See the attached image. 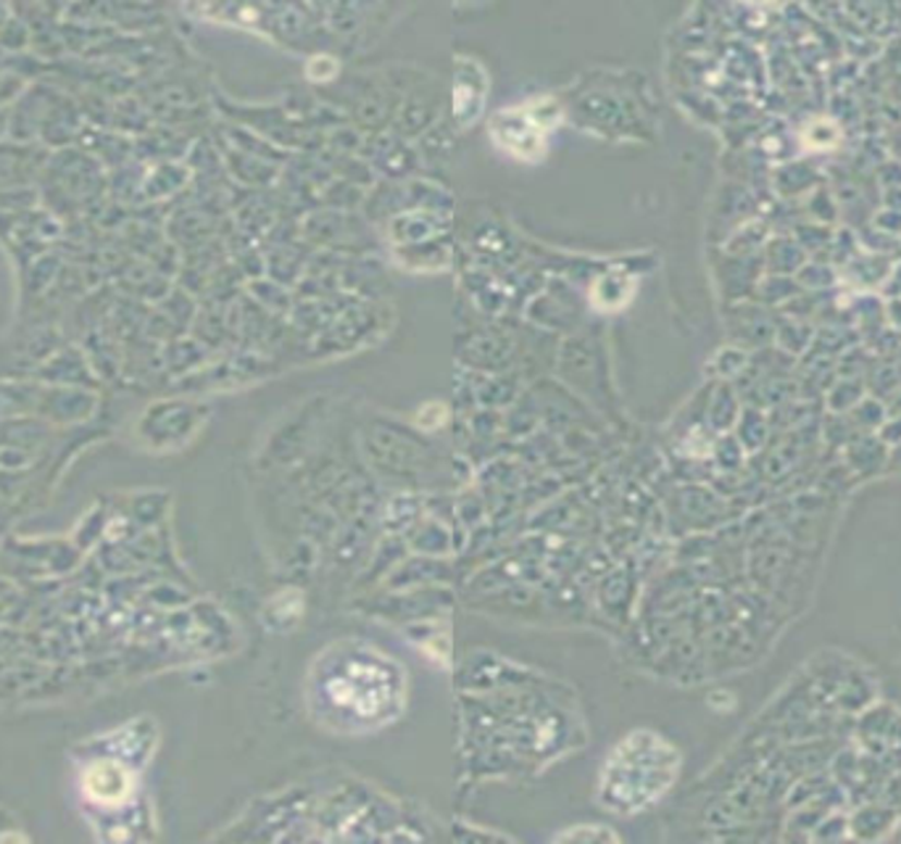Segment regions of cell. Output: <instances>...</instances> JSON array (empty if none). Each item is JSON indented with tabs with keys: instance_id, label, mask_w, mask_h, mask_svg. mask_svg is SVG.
Returning <instances> with one entry per match:
<instances>
[{
	"instance_id": "1",
	"label": "cell",
	"mask_w": 901,
	"mask_h": 844,
	"mask_svg": "<svg viewBox=\"0 0 901 844\" xmlns=\"http://www.w3.org/2000/svg\"><path fill=\"white\" fill-rule=\"evenodd\" d=\"M852 741L869 758L901 773V708L886 699H875L860 715H854Z\"/></svg>"
},
{
	"instance_id": "2",
	"label": "cell",
	"mask_w": 901,
	"mask_h": 844,
	"mask_svg": "<svg viewBox=\"0 0 901 844\" xmlns=\"http://www.w3.org/2000/svg\"><path fill=\"white\" fill-rule=\"evenodd\" d=\"M82 792L100 808H119L135 792V776L130 765L117 758H96L82 771Z\"/></svg>"
},
{
	"instance_id": "3",
	"label": "cell",
	"mask_w": 901,
	"mask_h": 844,
	"mask_svg": "<svg viewBox=\"0 0 901 844\" xmlns=\"http://www.w3.org/2000/svg\"><path fill=\"white\" fill-rule=\"evenodd\" d=\"M901 827V808L880 799H867L849 808V840L884 842L891 840Z\"/></svg>"
},
{
	"instance_id": "4",
	"label": "cell",
	"mask_w": 901,
	"mask_h": 844,
	"mask_svg": "<svg viewBox=\"0 0 901 844\" xmlns=\"http://www.w3.org/2000/svg\"><path fill=\"white\" fill-rule=\"evenodd\" d=\"M843 459L847 470L856 478H875L886 472L888 465V446L884 438L875 433H856V436L843 446Z\"/></svg>"
},
{
	"instance_id": "5",
	"label": "cell",
	"mask_w": 901,
	"mask_h": 844,
	"mask_svg": "<svg viewBox=\"0 0 901 844\" xmlns=\"http://www.w3.org/2000/svg\"><path fill=\"white\" fill-rule=\"evenodd\" d=\"M891 269H893V264L888 256L873 254V251H860L852 262L843 264L841 275L856 288H878V286H886Z\"/></svg>"
},
{
	"instance_id": "6",
	"label": "cell",
	"mask_w": 901,
	"mask_h": 844,
	"mask_svg": "<svg viewBox=\"0 0 901 844\" xmlns=\"http://www.w3.org/2000/svg\"><path fill=\"white\" fill-rule=\"evenodd\" d=\"M765 262H767V275H791L793 277L806 262H809V256H806V251L796 243V238L789 236V238H775V241H770V245H767Z\"/></svg>"
},
{
	"instance_id": "7",
	"label": "cell",
	"mask_w": 901,
	"mask_h": 844,
	"mask_svg": "<svg viewBox=\"0 0 901 844\" xmlns=\"http://www.w3.org/2000/svg\"><path fill=\"white\" fill-rule=\"evenodd\" d=\"M812 341H815V330L804 323V319L783 317L778 319V327H775V343L783 354L802 357L812 349Z\"/></svg>"
},
{
	"instance_id": "8",
	"label": "cell",
	"mask_w": 901,
	"mask_h": 844,
	"mask_svg": "<svg viewBox=\"0 0 901 844\" xmlns=\"http://www.w3.org/2000/svg\"><path fill=\"white\" fill-rule=\"evenodd\" d=\"M862 399H865V377H838L828 388V409L833 414H849Z\"/></svg>"
},
{
	"instance_id": "9",
	"label": "cell",
	"mask_w": 901,
	"mask_h": 844,
	"mask_svg": "<svg viewBox=\"0 0 901 844\" xmlns=\"http://www.w3.org/2000/svg\"><path fill=\"white\" fill-rule=\"evenodd\" d=\"M793 277H796L799 288L809 293H825L828 288H833L836 282L841 280V275H836V269L830 267L828 262L820 260H809Z\"/></svg>"
},
{
	"instance_id": "10",
	"label": "cell",
	"mask_w": 901,
	"mask_h": 844,
	"mask_svg": "<svg viewBox=\"0 0 901 844\" xmlns=\"http://www.w3.org/2000/svg\"><path fill=\"white\" fill-rule=\"evenodd\" d=\"M802 141L812 150H833L841 143V128L830 119H815L804 128Z\"/></svg>"
},
{
	"instance_id": "11",
	"label": "cell",
	"mask_w": 901,
	"mask_h": 844,
	"mask_svg": "<svg viewBox=\"0 0 901 844\" xmlns=\"http://www.w3.org/2000/svg\"><path fill=\"white\" fill-rule=\"evenodd\" d=\"M849 840V810L838 808L825 812L815 829H812L809 842H841Z\"/></svg>"
},
{
	"instance_id": "12",
	"label": "cell",
	"mask_w": 901,
	"mask_h": 844,
	"mask_svg": "<svg viewBox=\"0 0 901 844\" xmlns=\"http://www.w3.org/2000/svg\"><path fill=\"white\" fill-rule=\"evenodd\" d=\"M759 293L767 304H789L802 293V288L791 275H765V280L759 282Z\"/></svg>"
},
{
	"instance_id": "13",
	"label": "cell",
	"mask_w": 901,
	"mask_h": 844,
	"mask_svg": "<svg viewBox=\"0 0 901 844\" xmlns=\"http://www.w3.org/2000/svg\"><path fill=\"white\" fill-rule=\"evenodd\" d=\"M746 431H748V436H741V441H739L743 449H746V451L762 449V446H765L767 436H770V425H767L765 414L748 409V412L743 414V420H741V433H746Z\"/></svg>"
},
{
	"instance_id": "14",
	"label": "cell",
	"mask_w": 901,
	"mask_h": 844,
	"mask_svg": "<svg viewBox=\"0 0 901 844\" xmlns=\"http://www.w3.org/2000/svg\"><path fill=\"white\" fill-rule=\"evenodd\" d=\"M24 96V77L14 67L0 64V109Z\"/></svg>"
},
{
	"instance_id": "15",
	"label": "cell",
	"mask_w": 901,
	"mask_h": 844,
	"mask_svg": "<svg viewBox=\"0 0 901 844\" xmlns=\"http://www.w3.org/2000/svg\"><path fill=\"white\" fill-rule=\"evenodd\" d=\"M886 314H888V319H891V325L897 327V330L901 333V299H891L886 304Z\"/></svg>"
},
{
	"instance_id": "16",
	"label": "cell",
	"mask_w": 901,
	"mask_h": 844,
	"mask_svg": "<svg viewBox=\"0 0 901 844\" xmlns=\"http://www.w3.org/2000/svg\"><path fill=\"white\" fill-rule=\"evenodd\" d=\"M886 470H893V472H901V441L897 446H891V451H888V465Z\"/></svg>"
}]
</instances>
